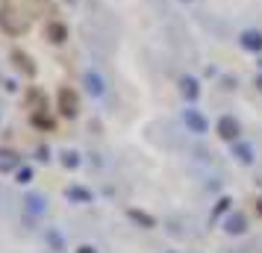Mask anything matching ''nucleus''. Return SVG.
<instances>
[{
  "label": "nucleus",
  "instance_id": "obj_1",
  "mask_svg": "<svg viewBox=\"0 0 262 253\" xmlns=\"http://www.w3.org/2000/svg\"><path fill=\"white\" fill-rule=\"evenodd\" d=\"M59 112L65 118H77V112H80V97L74 88H59Z\"/></svg>",
  "mask_w": 262,
  "mask_h": 253
},
{
  "label": "nucleus",
  "instance_id": "obj_2",
  "mask_svg": "<svg viewBox=\"0 0 262 253\" xmlns=\"http://www.w3.org/2000/svg\"><path fill=\"white\" fill-rule=\"evenodd\" d=\"M0 27H3L6 33L18 36V33H24L27 30V18H21V15L12 12V9H3V12H0Z\"/></svg>",
  "mask_w": 262,
  "mask_h": 253
},
{
  "label": "nucleus",
  "instance_id": "obj_3",
  "mask_svg": "<svg viewBox=\"0 0 262 253\" xmlns=\"http://www.w3.org/2000/svg\"><path fill=\"white\" fill-rule=\"evenodd\" d=\"M183 121H186V127H189L191 133H206V127H209V124H206V118H203L201 112H198V109H186V112H183Z\"/></svg>",
  "mask_w": 262,
  "mask_h": 253
},
{
  "label": "nucleus",
  "instance_id": "obj_4",
  "mask_svg": "<svg viewBox=\"0 0 262 253\" xmlns=\"http://www.w3.org/2000/svg\"><path fill=\"white\" fill-rule=\"evenodd\" d=\"M218 135H221L224 142H236L238 139V121L230 118V115H224V118L218 121Z\"/></svg>",
  "mask_w": 262,
  "mask_h": 253
},
{
  "label": "nucleus",
  "instance_id": "obj_5",
  "mask_svg": "<svg viewBox=\"0 0 262 253\" xmlns=\"http://www.w3.org/2000/svg\"><path fill=\"white\" fill-rule=\"evenodd\" d=\"M21 165V156L15 153V150H6V147H0V174H6V171H15Z\"/></svg>",
  "mask_w": 262,
  "mask_h": 253
},
{
  "label": "nucleus",
  "instance_id": "obj_6",
  "mask_svg": "<svg viewBox=\"0 0 262 253\" xmlns=\"http://www.w3.org/2000/svg\"><path fill=\"white\" fill-rule=\"evenodd\" d=\"M227 233H230V236H238V233H245V229H248V221H245V215H230L227 218Z\"/></svg>",
  "mask_w": 262,
  "mask_h": 253
},
{
  "label": "nucleus",
  "instance_id": "obj_7",
  "mask_svg": "<svg viewBox=\"0 0 262 253\" xmlns=\"http://www.w3.org/2000/svg\"><path fill=\"white\" fill-rule=\"evenodd\" d=\"M242 48L248 50H262V33H242Z\"/></svg>",
  "mask_w": 262,
  "mask_h": 253
},
{
  "label": "nucleus",
  "instance_id": "obj_8",
  "mask_svg": "<svg viewBox=\"0 0 262 253\" xmlns=\"http://www.w3.org/2000/svg\"><path fill=\"white\" fill-rule=\"evenodd\" d=\"M12 59H15V65H18V68H21L24 74H30V77L36 74V65L30 62V56H27V53H21V50H15V53H12Z\"/></svg>",
  "mask_w": 262,
  "mask_h": 253
},
{
  "label": "nucleus",
  "instance_id": "obj_9",
  "mask_svg": "<svg viewBox=\"0 0 262 253\" xmlns=\"http://www.w3.org/2000/svg\"><path fill=\"white\" fill-rule=\"evenodd\" d=\"M85 85H89V91L92 95H103V80H100V74H95V71H89L85 74Z\"/></svg>",
  "mask_w": 262,
  "mask_h": 253
},
{
  "label": "nucleus",
  "instance_id": "obj_10",
  "mask_svg": "<svg viewBox=\"0 0 262 253\" xmlns=\"http://www.w3.org/2000/svg\"><path fill=\"white\" fill-rule=\"evenodd\" d=\"M127 215L133 218V221H136V224H142L144 229H150V227H156V221L150 215H147V212H142V209H130V212H127Z\"/></svg>",
  "mask_w": 262,
  "mask_h": 253
},
{
  "label": "nucleus",
  "instance_id": "obj_11",
  "mask_svg": "<svg viewBox=\"0 0 262 253\" xmlns=\"http://www.w3.org/2000/svg\"><path fill=\"white\" fill-rule=\"evenodd\" d=\"M183 95H186V100H198L201 88H198V80H194V77H186V80H183Z\"/></svg>",
  "mask_w": 262,
  "mask_h": 253
},
{
  "label": "nucleus",
  "instance_id": "obj_12",
  "mask_svg": "<svg viewBox=\"0 0 262 253\" xmlns=\"http://www.w3.org/2000/svg\"><path fill=\"white\" fill-rule=\"evenodd\" d=\"M27 103H30V106H36V112L48 109V100H45V95H41L38 88H30V95H27Z\"/></svg>",
  "mask_w": 262,
  "mask_h": 253
},
{
  "label": "nucleus",
  "instance_id": "obj_13",
  "mask_svg": "<svg viewBox=\"0 0 262 253\" xmlns=\"http://www.w3.org/2000/svg\"><path fill=\"white\" fill-rule=\"evenodd\" d=\"M233 156H236L238 162L250 165V162H253V150H250L248 145H233Z\"/></svg>",
  "mask_w": 262,
  "mask_h": 253
},
{
  "label": "nucleus",
  "instance_id": "obj_14",
  "mask_svg": "<svg viewBox=\"0 0 262 253\" xmlns=\"http://www.w3.org/2000/svg\"><path fill=\"white\" fill-rule=\"evenodd\" d=\"M48 36H50V41H56V44H59V41L68 38V30H65L62 24H48Z\"/></svg>",
  "mask_w": 262,
  "mask_h": 253
},
{
  "label": "nucleus",
  "instance_id": "obj_15",
  "mask_svg": "<svg viewBox=\"0 0 262 253\" xmlns=\"http://www.w3.org/2000/svg\"><path fill=\"white\" fill-rule=\"evenodd\" d=\"M68 197H71V200H77V203H92V194L85 192V189H77V186H74V189H68Z\"/></svg>",
  "mask_w": 262,
  "mask_h": 253
},
{
  "label": "nucleus",
  "instance_id": "obj_16",
  "mask_svg": "<svg viewBox=\"0 0 262 253\" xmlns=\"http://www.w3.org/2000/svg\"><path fill=\"white\" fill-rule=\"evenodd\" d=\"M33 124H36L38 130H53V121L48 118V112H36L33 115Z\"/></svg>",
  "mask_w": 262,
  "mask_h": 253
},
{
  "label": "nucleus",
  "instance_id": "obj_17",
  "mask_svg": "<svg viewBox=\"0 0 262 253\" xmlns=\"http://www.w3.org/2000/svg\"><path fill=\"white\" fill-rule=\"evenodd\" d=\"M62 165H65V168H77V165H80V159H77V153H68V150H65V153H62Z\"/></svg>",
  "mask_w": 262,
  "mask_h": 253
},
{
  "label": "nucleus",
  "instance_id": "obj_18",
  "mask_svg": "<svg viewBox=\"0 0 262 253\" xmlns=\"http://www.w3.org/2000/svg\"><path fill=\"white\" fill-rule=\"evenodd\" d=\"M45 200H41V197H36V194H30V197H27V206H30V212H41V209H45Z\"/></svg>",
  "mask_w": 262,
  "mask_h": 253
},
{
  "label": "nucleus",
  "instance_id": "obj_19",
  "mask_svg": "<svg viewBox=\"0 0 262 253\" xmlns=\"http://www.w3.org/2000/svg\"><path fill=\"white\" fill-rule=\"evenodd\" d=\"M33 180V171L30 168H18V182H30Z\"/></svg>",
  "mask_w": 262,
  "mask_h": 253
},
{
  "label": "nucleus",
  "instance_id": "obj_20",
  "mask_svg": "<svg viewBox=\"0 0 262 253\" xmlns=\"http://www.w3.org/2000/svg\"><path fill=\"white\" fill-rule=\"evenodd\" d=\"M77 253H97L92 244H83V247H77Z\"/></svg>",
  "mask_w": 262,
  "mask_h": 253
},
{
  "label": "nucleus",
  "instance_id": "obj_21",
  "mask_svg": "<svg viewBox=\"0 0 262 253\" xmlns=\"http://www.w3.org/2000/svg\"><path fill=\"white\" fill-rule=\"evenodd\" d=\"M256 209H259V215H262V200H259V203H256Z\"/></svg>",
  "mask_w": 262,
  "mask_h": 253
},
{
  "label": "nucleus",
  "instance_id": "obj_22",
  "mask_svg": "<svg viewBox=\"0 0 262 253\" xmlns=\"http://www.w3.org/2000/svg\"><path fill=\"white\" fill-rule=\"evenodd\" d=\"M256 85H259V88H262V77H259V80H256Z\"/></svg>",
  "mask_w": 262,
  "mask_h": 253
}]
</instances>
